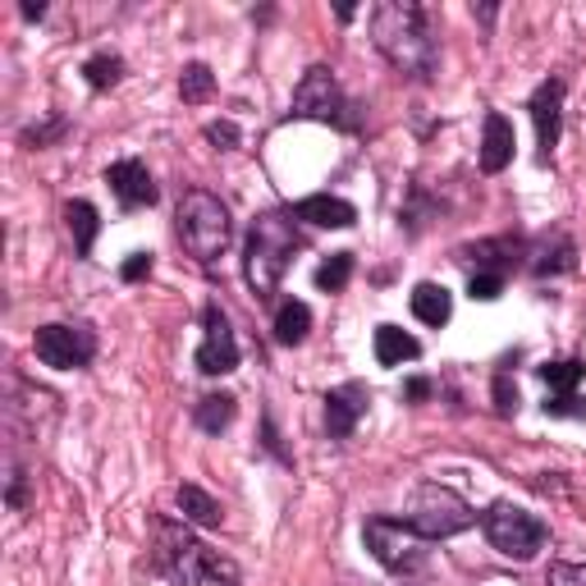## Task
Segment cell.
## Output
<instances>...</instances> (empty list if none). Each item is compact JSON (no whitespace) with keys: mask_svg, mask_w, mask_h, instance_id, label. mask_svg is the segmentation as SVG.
I'll return each instance as SVG.
<instances>
[{"mask_svg":"<svg viewBox=\"0 0 586 586\" xmlns=\"http://www.w3.org/2000/svg\"><path fill=\"white\" fill-rule=\"evenodd\" d=\"M582 376H586L582 362H545V366H541V381H545L550 390H560V394H568Z\"/></svg>","mask_w":586,"mask_h":586,"instance_id":"cell-25","label":"cell"},{"mask_svg":"<svg viewBox=\"0 0 586 586\" xmlns=\"http://www.w3.org/2000/svg\"><path fill=\"white\" fill-rule=\"evenodd\" d=\"M206 138H211L215 147H225V151L238 147V129L230 125V119H215V125H206Z\"/></svg>","mask_w":586,"mask_h":586,"instance_id":"cell-28","label":"cell"},{"mask_svg":"<svg viewBox=\"0 0 586 586\" xmlns=\"http://www.w3.org/2000/svg\"><path fill=\"white\" fill-rule=\"evenodd\" d=\"M294 215H298V221H307V225H321V230H349V225L358 221L353 202H344V198H330V193L302 198V202L294 206Z\"/></svg>","mask_w":586,"mask_h":586,"instance_id":"cell-13","label":"cell"},{"mask_svg":"<svg viewBox=\"0 0 586 586\" xmlns=\"http://www.w3.org/2000/svg\"><path fill=\"white\" fill-rule=\"evenodd\" d=\"M366 536V550L390 568V573H417L426 564V536H417L404 518H372L362 528Z\"/></svg>","mask_w":586,"mask_h":586,"instance_id":"cell-8","label":"cell"},{"mask_svg":"<svg viewBox=\"0 0 586 586\" xmlns=\"http://www.w3.org/2000/svg\"><path fill=\"white\" fill-rule=\"evenodd\" d=\"M468 294L481 298V302L500 298V294H504V275H500V270H477V275H472V285H468Z\"/></svg>","mask_w":586,"mask_h":586,"instance_id":"cell-26","label":"cell"},{"mask_svg":"<svg viewBox=\"0 0 586 586\" xmlns=\"http://www.w3.org/2000/svg\"><path fill=\"white\" fill-rule=\"evenodd\" d=\"M413 317L422 326H445L449 321V289H440V285H417L413 289Z\"/></svg>","mask_w":586,"mask_h":586,"instance_id":"cell-18","label":"cell"},{"mask_svg":"<svg viewBox=\"0 0 586 586\" xmlns=\"http://www.w3.org/2000/svg\"><path fill=\"white\" fill-rule=\"evenodd\" d=\"M496 408H500L504 417L518 408V390L509 385V376H496Z\"/></svg>","mask_w":586,"mask_h":586,"instance_id":"cell-29","label":"cell"},{"mask_svg":"<svg viewBox=\"0 0 586 586\" xmlns=\"http://www.w3.org/2000/svg\"><path fill=\"white\" fill-rule=\"evenodd\" d=\"M106 183H110L115 198L125 202V206H151V202H157V183H151L142 161H115L106 170Z\"/></svg>","mask_w":586,"mask_h":586,"instance_id":"cell-11","label":"cell"},{"mask_svg":"<svg viewBox=\"0 0 586 586\" xmlns=\"http://www.w3.org/2000/svg\"><path fill=\"white\" fill-rule=\"evenodd\" d=\"M550 586H586V564H554Z\"/></svg>","mask_w":586,"mask_h":586,"instance_id":"cell-27","label":"cell"},{"mask_svg":"<svg viewBox=\"0 0 586 586\" xmlns=\"http://www.w3.org/2000/svg\"><path fill=\"white\" fill-rule=\"evenodd\" d=\"M560 106H564V83L560 78H545L532 97V119H536V138H541V151L550 157V147L560 142Z\"/></svg>","mask_w":586,"mask_h":586,"instance_id":"cell-12","label":"cell"},{"mask_svg":"<svg viewBox=\"0 0 586 586\" xmlns=\"http://www.w3.org/2000/svg\"><path fill=\"white\" fill-rule=\"evenodd\" d=\"M211 92H215V74L206 65H189V70H183V78H179V97L183 102H206Z\"/></svg>","mask_w":586,"mask_h":586,"instance_id":"cell-24","label":"cell"},{"mask_svg":"<svg viewBox=\"0 0 586 586\" xmlns=\"http://www.w3.org/2000/svg\"><path fill=\"white\" fill-rule=\"evenodd\" d=\"M157 568L179 586H230L238 582V568L206 550L198 536H189L174 522H157Z\"/></svg>","mask_w":586,"mask_h":586,"instance_id":"cell-2","label":"cell"},{"mask_svg":"<svg viewBox=\"0 0 586 586\" xmlns=\"http://www.w3.org/2000/svg\"><path fill=\"white\" fill-rule=\"evenodd\" d=\"M65 221H70V234H74V243H78V253H92V243H97V230H102L97 206H92V202H70V206H65Z\"/></svg>","mask_w":586,"mask_h":586,"instance_id":"cell-20","label":"cell"},{"mask_svg":"<svg viewBox=\"0 0 586 586\" xmlns=\"http://www.w3.org/2000/svg\"><path fill=\"white\" fill-rule=\"evenodd\" d=\"M408 528L426 541H440V536H458V532H468L472 528V509L468 500L458 496V490L440 486V481H422L413 490V500H408Z\"/></svg>","mask_w":586,"mask_h":586,"instance_id":"cell-5","label":"cell"},{"mask_svg":"<svg viewBox=\"0 0 586 586\" xmlns=\"http://www.w3.org/2000/svg\"><path fill=\"white\" fill-rule=\"evenodd\" d=\"M174 221H179V238H183V248H189L198 262H206V266H211L215 257H225L234 225H230V211H225V202H221V198H211V193H202V189L183 193Z\"/></svg>","mask_w":586,"mask_h":586,"instance_id":"cell-4","label":"cell"},{"mask_svg":"<svg viewBox=\"0 0 586 586\" xmlns=\"http://www.w3.org/2000/svg\"><path fill=\"white\" fill-rule=\"evenodd\" d=\"M83 74H87V83L92 87H115L119 83V74H125V60H119V55H92L87 60V65H83Z\"/></svg>","mask_w":586,"mask_h":586,"instance_id":"cell-23","label":"cell"},{"mask_svg":"<svg viewBox=\"0 0 586 586\" xmlns=\"http://www.w3.org/2000/svg\"><path fill=\"white\" fill-rule=\"evenodd\" d=\"M422 349H417V339L408 330H398V326H381L376 330V362L381 366H398V362H413Z\"/></svg>","mask_w":586,"mask_h":586,"instance_id":"cell-17","label":"cell"},{"mask_svg":"<svg viewBox=\"0 0 586 586\" xmlns=\"http://www.w3.org/2000/svg\"><path fill=\"white\" fill-rule=\"evenodd\" d=\"M198 366L206 376H230L238 366V339L225 321L221 307H206V334H202V349H198Z\"/></svg>","mask_w":586,"mask_h":586,"instance_id":"cell-10","label":"cell"},{"mask_svg":"<svg viewBox=\"0 0 586 586\" xmlns=\"http://www.w3.org/2000/svg\"><path fill=\"white\" fill-rule=\"evenodd\" d=\"M179 513L183 522H198V528H221V504H215L202 486H179Z\"/></svg>","mask_w":586,"mask_h":586,"instance_id":"cell-16","label":"cell"},{"mask_svg":"<svg viewBox=\"0 0 586 586\" xmlns=\"http://www.w3.org/2000/svg\"><path fill=\"white\" fill-rule=\"evenodd\" d=\"M509 161H513V125L500 110H490L486 115V134H481V170L500 174Z\"/></svg>","mask_w":586,"mask_h":586,"instance_id":"cell-15","label":"cell"},{"mask_svg":"<svg viewBox=\"0 0 586 586\" xmlns=\"http://www.w3.org/2000/svg\"><path fill=\"white\" fill-rule=\"evenodd\" d=\"M307 330H312V312H307V302H285L280 307V317H275V339L280 344H302Z\"/></svg>","mask_w":586,"mask_h":586,"instance_id":"cell-19","label":"cell"},{"mask_svg":"<svg viewBox=\"0 0 586 586\" xmlns=\"http://www.w3.org/2000/svg\"><path fill=\"white\" fill-rule=\"evenodd\" d=\"M426 394H430V381H422V376L408 381V398H426Z\"/></svg>","mask_w":586,"mask_h":586,"instance_id":"cell-31","label":"cell"},{"mask_svg":"<svg viewBox=\"0 0 586 586\" xmlns=\"http://www.w3.org/2000/svg\"><path fill=\"white\" fill-rule=\"evenodd\" d=\"M294 248H298V238H294V225L285 221V215H257V221H253L248 253H243L248 262H243V266H248V285L262 298H270L275 289H280Z\"/></svg>","mask_w":586,"mask_h":586,"instance_id":"cell-3","label":"cell"},{"mask_svg":"<svg viewBox=\"0 0 586 586\" xmlns=\"http://www.w3.org/2000/svg\"><path fill=\"white\" fill-rule=\"evenodd\" d=\"M362 413H366V390L362 385H344V390L326 394V426H330V436H353V426H358Z\"/></svg>","mask_w":586,"mask_h":586,"instance_id":"cell-14","label":"cell"},{"mask_svg":"<svg viewBox=\"0 0 586 586\" xmlns=\"http://www.w3.org/2000/svg\"><path fill=\"white\" fill-rule=\"evenodd\" d=\"M372 38L398 74H408V78L436 74V38L426 28V10L413 6V0H385V6H376Z\"/></svg>","mask_w":586,"mask_h":586,"instance_id":"cell-1","label":"cell"},{"mask_svg":"<svg viewBox=\"0 0 586 586\" xmlns=\"http://www.w3.org/2000/svg\"><path fill=\"white\" fill-rule=\"evenodd\" d=\"M234 422V398L230 394H211L198 404V426L202 430H225Z\"/></svg>","mask_w":586,"mask_h":586,"instance_id":"cell-21","label":"cell"},{"mask_svg":"<svg viewBox=\"0 0 586 586\" xmlns=\"http://www.w3.org/2000/svg\"><path fill=\"white\" fill-rule=\"evenodd\" d=\"M33 349L46 366H55V372H78V366H87L92 353H97V339H92V330H83V326H42Z\"/></svg>","mask_w":586,"mask_h":586,"instance_id":"cell-9","label":"cell"},{"mask_svg":"<svg viewBox=\"0 0 586 586\" xmlns=\"http://www.w3.org/2000/svg\"><path fill=\"white\" fill-rule=\"evenodd\" d=\"M147 270H151V257H147V253H134V257L125 262V280H142Z\"/></svg>","mask_w":586,"mask_h":586,"instance_id":"cell-30","label":"cell"},{"mask_svg":"<svg viewBox=\"0 0 586 586\" xmlns=\"http://www.w3.org/2000/svg\"><path fill=\"white\" fill-rule=\"evenodd\" d=\"M353 280V257L349 253H334L330 262H321V270H317V289H326V294H339Z\"/></svg>","mask_w":586,"mask_h":586,"instance_id":"cell-22","label":"cell"},{"mask_svg":"<svg viewBox=\"0 0 586 586\" xmlns=\"http://www.w3.org/2000/svg\"><path fill=\"white\" fill-rule=\"evenodd\" d=\"M481 528H486L490 545L500 554H509V560H536L541 545H545V522L518 504H496L486 513Z\"/></svg>","mask_w":586,"mask_h":586,"instance_id":"cell-7","label":"cell"},{"mask_svg":"<svg viewBox=\"0 0 586 586\" xmlns=\"http://www.w3.org/2000/svg\"><path fill=\"white\" fill-rule=\"evenodd\" d=\"M353 102L339 92L334 74L326 65L307 70L302 83L294 87V115L298 119H321V125H339V129H358V115H349Z\"/></svg>","mask_w":586,"mask_h":586,"instance_id":"cell-6","label":"cell"},{"mask_svg":"<svg viewBox=\"0 0 586 586\" xmlns=\"http://www.w3.org/2000/svg\"><path fill=\"white\" fill-rule=\"evenodd\" d=\"M42 14H46V6H33V0L23 6V19H42Z\"/></svg>","mask_w":586,"mask_h":586,"instance_id":"cell-32","label":"cell"}]
</instances>
